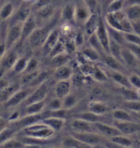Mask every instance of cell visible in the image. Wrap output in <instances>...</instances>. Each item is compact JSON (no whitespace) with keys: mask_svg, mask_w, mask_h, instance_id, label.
<instances>
[{"mask_svg":"<svg viewBox=\"0 0 140 148\" xmlns=\"http://www.w3.org/2000/svg\"><path fill=\"white\" fill-rule=\"evenodd\" d=\"M21 133L23 137L47 141L54 136L55 132L40 119L21 128Z\"/></svg>","mask_w":140,"mask_h":148,"instance_id":"cell-1","label":"cell"},{"mask_svg":"<svg viewBox=\"0 0 140 148\" xmlns=\"http://www.w3.org/2000/svg\"><path fill=\"white\" fill-rule=\"evenodd\" d=\"M104 21L107 26L120 32L124 33L133 32L132 22L127 18L123 9L114 12H108Z\"/></svg>","mask_w":140,"mask_h":148,"instance_id":"cell-2","label":"cell"},{"mask_svg":"<svg viewBox=\"0 0 140 148\" xmlns=\"http://www.w3.org/2000/svg\"><path fill=\"white\" fill-rule=\"evenodd\" d=\"M73 137L76 138L82 143L88 145L89 147H94L98 145L103 143L105 141V137L99 132H72Z\"/></svg>","mask_w":140,"mask_h":148,"instance_id":"cell-3","label":"cell"},{"mask_svg":"<svg viewBox=\"0 0 140 148\" xmlns=\"http://www.w3.org/2000/svg\"><path fill=\"white\" fill-rule=\"evenodd\" d=\"M50 31L51 30L48 27H36L34 30V32L31 33L29 38L27 39L29 45L33 49H38V48L42 47L44 45Z\"/></svg>","mask_w":140,"mask_h":148,"instance_id":"cell-4","label":"cell"},{"mask_svg":"<svg viewBox=\"0 0 140 148\" xmlns=\"http://www.w3.org/2000/svg\"><path fill=\"white\" fill-rule=\"evenodd\" d=\"M48 90H49V84H48V82L46 81L43 83L35 87L30 95L26 98V101H24L21 105H23V107H24V106L32 104V103L44 101L46 99Z\"/></svg>","mask_w":140,"mask_h":148,"instance_id":"cell-5","label":"cell"},{"mask_svg":"<svg viewBox=\"0 0 140 148\" xmlns=\"http://www.w3.org/2000/svg\"><path fill=\"white\" fill-rule=\"evenodd\" d=\"M18 53L12 49H8L0 60V78L4 77L13 68V65L18 58Z\"/></svg>","mask_w":140,"mask_h":148,"instance_id":"cell-6","label":"cell"},{"mask_svg":"<svg viewBox=\"0 0 140 148\" xmlns=\"http://www.w3.org/2000/svg\"><path fill=\"white\" fill-rule=\"evenodd\" d=\"M33 90H34V88L31 87V86H27L23 89L20 88L16 90L15 93L12 95L10 99L7 102H5L3 105L6 108H8V109L14 108L19 105H21L24 101H26V98L30 95Z\"/></svg>","mask_w":140,"mask_h":148,"instance_id":"cell-7","label":"cell"},{"mask_svg":"<svg viewBox=\"0 0 140 148\" xmlns=\"http://www.w3.org/2000/svg\"><path fill=\"white\" fill-rule=\"evenodd\" d=\"M21 35V24L10 25V27L6 31L5 42L7 50L12 49L17 42L20 41Z\"/></svg>","mask_w":140,"mask_h":148,"instance_id":"cell-8","label":"cell"},{"mask_svg":"<svg viewBox=\"0 0 140 148\" xmlns=\"http://www.w3.org/2000/svg\"><path fill=\"white\" fill-rule=\"evenodd\" d=\"M95 35L101 44L102 47L105 52H109V43H110V37H109L108 31L107 24L102 17H99V25L97 30L95 32Z\"/></svg>","mask_w":140,"mask_h":148,"instance_id":"cell-9","label":"cell"},{"mask_svg":"<svg viewBox=\"0 0 140 148\" xmlns=\"http://www.w3.org/2000/svg\"><path fill=\"white\" fill-rule=\"evenodd\" d=\"M35 18L36 21H43V22H47V21H52V19L54 17L55 14H56V7L53 4V3L51 4L44 6L41 8L38 9L37 11L35 12Z\"/></svg>","mask_w":140,"mask_h":148,"instance_id":"cell-10","label":"cell"},{"mask_svg":"<svg viewBox=\"0 0 140 148\" xmlns=\"http://www.w3.org/2000/svg\"><path fill=\"white\" fill-rule=\"evenodd\" d=\"M114 126L121 134L124 135H132L140 132V125L134 121H116L115 120Z\"/></svg>","mask_w":140,"mask_h":148,"instance_id":"cell-11","label":"cell"},{"mask_svg":"<svg viewBox=\"0 0 140 148\" xmlns=\"http://www.w3.org/2000/svg\"><path fill=\"white\" fill-rule=\"evenodd\" d=\"M37 27V22L35 16L31 14L26 21L21 24V40L19 42L22 44L26 40H27L34 30Z\"/></svg>","mask_w":140,"mask_h":148,"instance_id":"cell-12","label":"cell"},{"mask_svg":"<svg viewBox=\"0 0 140 148\" xmlns=\"http://www.w3.org/2000/svg\"><path fill=\"white\" fill-rule=\"evenodd\" d=\"M71 128L72 129V132H93L94 127L93 124L86 121L82 119L75 118L71 121L70 123Z\"/></svg>","mask_w":140,"mask_h":148,"instance_id":"cell-13","label":"cell"},{"mask_svg":"<svg viewBox=\"0 0 140 148\" xmlns=\"http://www.w3.org/2000/svg\"><path fill=\"white\" fill-rule=\"evenodd\" d=\"M93 124L94 130H97V132L102 134L104 137L111 138V137L121 134V132H120L117 129V127H115L114 125L113 126L108 125V124L103 123L102 122H98V123H95Z\"/></svg>","mask_w":140,"mask_h":148,"instance_id":"cell-14","label":"cell"},{"mask_svg":"<svg viewBox=\"0 0 140 148\" xmlns=\"http://www.w3.org/2000/svg\"><path fill=\"white\" fill-rule=\"evenodd\" d=\"M71 79L58 80L54 86V94L56 97L63 99L68 94L71 93Z\"/></svg>","mask_w":140,"mask_h":148,"instance_id":"cell-15","label":"cell"},{"mask_svg":"<svg viewBox=\"0 0 140 148\" xmlns=\"http://www.w3.org/2000/svg\"><path fill=\"white\" fill-rule=\"evenodd\" d=\"M31 8L29 7H21L16 11L14 12L13 15L12 16L9 20L11 25L14 24H22L26 19L31 16Z\"/></svg>","mask_w":140,"mask_h":148,"instance_id":"cell-16","label":"cell"},{"mask_svg":"<svg viewBox=\"0 0 140 148\" xmlns=\"http://www.w3.org/2000/svg\"><path fill=\"white\" fill-rule=\"evenodd\" d=\"M92 13L84 3L83 0L80 3L75 4V21L78 23H84Z\"/></svg>","mask_w":140,"mask_h":148,"instance_id":"cell-17","label":"cell"},{"mask_svg":"<svg viewBox=\"0 0 140 148\" xmlns=\"http://www.w3.org/2000/svg\"><path fill=\"white\" fill-rule=\"evenodd\" d=\"M43 122H44L47 125L55 132L61 131L65 126L66 123V119L61 118V117L53 116V115H48L42 119Z\"/></svg>","mask_w":140,"mask_h":148,"instance_id":"cell-18","label":"cell"},{"mask_svg":"<svg viewBox=\"0 0 140 148\" xmlns=\"http://www.w3.org/2000/svg\"><path fill=\"white\" fill-rule=\"evenodd\" d=\"M121 62L123 63V64L130 68L136 69L139 67V59L128 48H124V49H121Z\"/></svg>","mask_w":140,"mask_h":148,"instance_id":"cell-19","label":"cell"},{"mask_svg":"<svg viewBox=\"0 0 140 148\" xmlns=\"http://www.w3.org/2000/svg\"><path fill=\"white\" fill-rule=\"evenodd\" d=\"M47 102L44 101L32 103L23 107V114L24 115H36L40 114L44 110L46 107Z\"/></svg>","mask_w":140,"mask_h":148,"instance_id":"cell-20","label":"cell"},{"mask_svg":"<svg viewBox=\"0 0 140 148\" xmlns=\"http://www.w3.org/2000/svg\"><path fill=\"white\" fill-rule=\"evenodd\" d=\"M18 89H20V85L16 83H10L0 88V103L4 104L7 102Z\"/></svg>","mask_w":140,"mask_h":148,"instance_id":"cell-21","label":"cell"},{"mask_svg":"<svg viewBox=\"0 0 140 148\" xmlns=\"http://www.w3.org/2000/svg\"><path fill=\"white\" fill-rule=\"evenodd\" d=\"M99 16H98L97 13H92L87 19V21L84 23V32L88 36L95 33L99 25Z\"/></svg>","mask_w":140,"mask_h":148,"instance_id":"cell-22","label":"cell"},{"mask_svg":"<svg viewBox=\"0 0 140 148\" xmlns=\"http://www.w3.org/2000/svg\"><path fill=\"white\" fill-rule=\"evenodd\" d=\"M59 40H60V30H58V29L51 30L47 37L45 43L43 45V47L45 48L50 52Z\"/></svg>","mask_w":140,"mask_h":148,"instance_id":"cell-23","label":"cell"},{"mask_svg":"<svg viewBox=\"0 0 140 148\" xmlns=\"http://www.w3.org/2000/svg\"><path fill=\"white\" fill-rule=\"evenodd\" d=\"M111 79L115 83L120 86L121 87H129L131 88L129 77L125 76L122 72H117V71H111L109 74Z\"/></svg>","mask_w":140,"mask_h":148,"instance_id":"cell-24","label":"cell"},{"mask_svg":"<svg viewBox=\"0 0 140 148\" xmlns=\"http://www.w3.org/2000/svg\"><path fill=\"white\" fill-rule=\"evenodd\" d=\"M72 73L73 71L71 68L68 66V64H64L55 69L53 76L57 80L71 79V77H72Z\"/></svg>","mask_w":140,"mask_h":148,"instance_id":"cell-25","label":"cell"},{"mask_svg":"<svg viewBox=\"0 0 140 148\" xmlns=\"http://www.w3.org/2000/svg\"><path fill=\"white\" fill-rule=\"evenodd\" d=\"M61 145L62 147L65 148H89L88 145L82 143L76 138L73 137L72 135L63 138Z\"/></svg>","mask_w":140,"mask_h":148,"instance_id":"cell-26","label":"cell"},{"mask_svg":"<svg viewBox=\"0 0 140 148\" xmlns=\"http://www.w3.org/2000/svg\"><path fill=\"white\" fill-rule=\"evenodd\" d=\"M15 12L14 4L11 2H4L0 6V20L1 21H7L9 20Z\"/></svg>","mask_w":140,"mask_h":148,"instance_id":"cell-27","label":"cell"},{"mask_svg":"<svg viewBox=\"0 0 140 148\" xmlns=\"http://www.w3.org/2000/svg\"><path fill=\"white\" fill-rule=\"evenodd\" d=\"M61 18L65 23L75 21V4L67 3L61 11Z\"/></svg>","mask_w":140,"mask_h":148,"instance_id":"cell-28","label":"cell"},{"mask_svg":"<svg viewBox=\"0 0 140 148\" xmlns=\"http://www.w3.org/2000/svg\"><path fill=\"white\" fill-rule=\"evenodd\" d=\"M109 141L112 144H116L121 147H131L134 145L133 141L124 134H119L109 138Z\"/></svg>","mask_w":140,"mask_h":148,"instance_id":"cell-29","label":"cell"},{"mask_svg":"<svg viewBox=\"0 0 140 148\" xmlns=\"http://www.w3.org/2000/svg\"><path fill=\"white\" fill-rule=\"evenodd\" d=\"M88 110L99 115H103L108 112V106L101 101H91L88 106Z\"/></svg>","mask_w":140,"mask_h":148,"instance_id":"cell-30","label":"cell"},{"mask_svg":"<svg viewBox=\"0 0 140 148\" xmlns=\"http://www.w3.org/2000/svg\"><path fill=\"white\" fill-rule=\"evenodd\" d=\"M104 63L105 64L111 69L112 71L122 72L124 70V65L121 64V61L111 55H107L104 57Z\"/></svg>","mask_w":140,"mask_h":148,"instance_id":"cell-31","label":"cell"},{"mask_svg":"<svg viewBox=\"0 0 140 148\" xmlns=\"http://www.w3.org/2000/svg\"><path fill=\"white\" fill-rule=\"evenodd\" d=\"M75 118H79L82 119L86 121L89 122L91 123H95L98 122H102L103 119V115H99L97 114H94L91 111H86V112H82L75 115Z\"/></svg>","mask_w":140,"mask_h":148,"instance_id":"cell-32","label":"cell"},{"mask_svg":"<svg viewBox=\"0 0 140 148\" xmlns=\"http://www.w3.org/2000/svg\"><path fill=\"white\" fill-rule=\"evenodd\" d=\"M124 13L127 16V18L131 22L140 20V6L139 5H132L129 7H125Z\"/></svg>","mask_w":140,"mask_h":148,"instance_id":"cell-33","label":"cell"},{"mask_svg":"<svg viewBox=\"0 0 140 148\" xmlns=\"http://www.w3.org/2000/svg\"><path fill=\"white\" fill-rule=\"evenodd\" d=\"M107 31H108L109 37H110V40H113L116 43L119 44L120 45H123L125 44V40H124V32H120L118 30H116L112 27H109L107 25Z\"/></svg>","mask_w":140,"mask_h":148,"instance_id":"cell-34","label":"cell"},{"mask_svg":"<svg viewBox=\"0 0 140 148\" xmlns=\"http://www.w3.org/2000/svg\"><path fill=\"white\" fill-rule=\"evenodd\" d=\"M29 58H30V57H28L26 55L18 57V58L16 59V61L13 65V68L12 69V73L16 74L23 73L25 72V70H26V65H27Z\"/></svg>","mask_w":140,"mask_h":148,"instance_id":"cell-35","label":"cell"},{"mask_svg":"<svg viewBox=\"0 0 140 148\" xmlns=\"http://www.w3.org/2000/svg\"><path fill=\"white\" fill-rule=\"evenodd\" d=\"M0 147L2 148H24L26 147V144L22 142L21 139L12 137L7 140H6L4 143L0 144Z\"/></svg>","mask_w":140,"mask_h":148,"instance_id":"cell-36","label":"cell"},{"mask_svg":"<svg viewBox=\"0 0 140 148\" xmlns=\"http://www.w3.org/2000/svg\"><path fill=\"white\" fill-rule=\"evenodd\" d=\"M70 60V56L67 53L64 52L52 57V65L56 69L64 64H67Z\"/></svg>","mask_w":140,"mask_h":148,"instance_id":"cell-37","label":"cell"},{"mask_svg":"<svg viewBox=\"0 0 140 148\" xmlns=\"http://www.w3.org/2000/svg\"><path fill=\"white\" fill-rule=\"evenodd\" d=\"M112 117L116 121H134V119L130 115V113L124 110L117 109L112 111Z\"/></svg>","mask_w":140,"mask_h":148,"instance_id":"cell-38","label":"cell"},{"mask_svg":"<svg viewBox=\"0 0 140 148\" xmlns=\"http://www.w3.org/2000/svg\"><path fill=\"white\" fill-rule=\"evenodd\" d=\"M78 99L77 97L73 94H68L66 97L62 99V108L69 110L71 109L74 108L75 106L77 105Z\"/></svg>","mask_w":140,"mask_h":148,"instance_id":"cell-39","label":"cell"},{"mask_svg":"<svg viewBox=\"0 0 140 148\" xmlns=\"http://www.w3.org/2000/svg\"><path fill=\"white\" fill-rule=\"evenodd\" d=\"M121 45H120L119 44L116 43L113 40H110L109 43V52L110 55L113 56L116 58L119 59L121 61Z\"/></svg>","mask_w":140,"mask_h":148,"instance_id":"cell-40","label":"cell"},{"mask_svg":"<svg viewBox=\"0 0 140 148\" xmlns=\"http://www.w3.org/2000/svg\"><path fill=\"white\" fill-rule=\"evenodd\" d=\"M48 112H53V111H57L63 109L62 108V99L57 98L56 97L55 99H52L49 102H48L46 104L45 107Z\"/></svg>","mask_w":140,"mask_h":148,"instance_id":"cell-41","label":"cell"},{"mask_svg":"<svg viewBox=\"0 0 140 148\" xmlns=\"http://www.w3.org/2000/svg\"><path fill=\"white\" fill-rule=\"evenodd\" d=\"M124 8V0H111L107 6V13L122 10Z\"/></svg>","mask_w":140,"mask_h":148,"instance_id":"cell-42","label":"cell"},{"mask_svg":"<svg viewBox=\"0 0 140 148\" xmlns=\"http://www.w3.org/2000/svg\"><path fill=\"white\" fill-rule=\"evenodd\" d=\"M125 42L128 44L136 45L140 46V36L137 35L135 32H127L124 33Z\"/></svg>","mask_w":140,"mask_h":148,"instance_id":"cell-43","label":"cell"},{"mask_svg":"<svg viewBox=\"0 0 140 148\" xmlns=\"http://www.w3.org/2000/svg\"><path fill=\"white\" fill-rule=\"evenodd\" d=\"M83 55L86 58L92 61H96L99 58V53L92 47L84 49L83 50Z\"/></svg>","mask_w":140,"mask_h":148,"instance_id":"cell-44","label":"cell"},{"mask_svg":"<svg viewBox=\"0 0 140 148\" xmlns=\"http://www.w3.org/2000/svg\"><path fill=\"white\" fill-rule=\"evenodd\" d=\"M120 92H121V94L123 95V96L127 101L138 100V95L131 88H129V87H121L120 88Z\"/></svg>","mask_w":140,"mask_h":148,"instance_id":"cell-45","label":"cell"},{"mask_svg":"<svg viewBox=\"0 0 140 148\" xmlns=\"http://www.w3.org/2000/svg\"><path fill=\"white\" fill-rule=\"evenodd\" d=\"M93 79L98 82H105L107 79V76L99 67H95L93 70Z\"/></svg>","mask_w":140,"mask_h":148,"instance_id":"cell-46","label":"cell"},{"mask_svg":"<svg viewBox=\"0 0 140 148\" xmlns=\"http://www.w3.org/2000/svg\"><path fill=\"white\" fill-rule=\"evenodd\" d=\"M88 42H89V45H90V47H92L93 49H95L96 51H98L99 53H100L101 50H103V49L101 44L99 42V40H98L97 36H96L95 33L93 34V35H91V36H89ZM104 52H105V51H104Z\"/></svg>","mask_w":140,"mask_h":148,"instance_id":"cell-47","label":"cell"},{"mask_svg":"<svg viewBox=\"0 0 140 148\" xmlns=\"http://www.w3.org/2000/svg\"><path fill=\"white\" fill-rule=\"evenodd\" d=\"M39 69V61L38 59L35 58H30L28 60V63L26 65V70L23 73H31V72H34V71H36Z\"/></svg>","mask_w":140,"mask_h":148,"instance_id":"cell-48","label":"cell"},{"mask_svg":"<svg viewBox=\"0 0 140 148\" xmlns=\"http://www.w3.org/2000/svg\"><path fill=\"white\" fill-rule=\"evenodd\" d=\"M83 2L91 13H97L99 8L98 0H83Z\"/></svg>","mask_w":140,"mask_h":148,"instance_id":"cell-49","label":"cell"},{"mask_svg":"<svg viewBox=\"0 0 140 148\" xmlns=\"http://www.w3.org/2000/svg\"><path fill=\"white\" fill-rule=\"evenodd\" d=\"M52 3H53V0H35L32 3L31 9L35 12L38 9L43 8V7L48 5V4H51Z\"/></svg>","mask_w":140,"mask_h":148,"instance_id":"cell-50","label":"cell"},{"mask_svg":"<svg viewBox=\"0 0 140 148\" xmlns=\"http://www.w3.org/2000/svg\"><path fill=\"white\" fill-rule=\"evenodd\" d=\"M125 106L128 108V110L134 111L135 113L140 111V101L138 100H133V101H126L124 103Z\"/></svg>","mask_w":140,"mask_h":148,"instance_id":"cell-51","label":"cell"},{"mask_svg":"<svg viewBox=\"0 0 140 148\" xmlns=\"http://www.w3.org/2000/svg\"><path fill=\"white\" fill-rule=\"evenodd\" d=\"M128 77L131 87H134L137 90H140V76L137 74H131Z\"/></svg>","mask_w":140,"mask_h":148,"instance_id":"cell-52","label":"cell"},{"mask_svg":"<svg viewBox=\"0 0 140 148\" xmlns=\"http://www.w3.org/2000/svg\"><path fill=\"white\" fill-rule=\"evenodd\" d=\"M5 36L6 32L3 36L1 35V32H0V60H1V58L3 57V55L5 54L6 52L7 51V46H6Z\"/></svg>","mask_w":140,"mask_h":148,"instance_id":"cell-53","label":"cell"},{"mask_svg":"<svg viewBox=\"0 0 140 148\" xmlns=\"http://www.w3.org/2000/svg\"><path fill=\"white\" fill-rule=\"evenodd\" d=\"M21 112L19 110H14L7 117V120L9 123H15L18 121L21 118Z\"/></svg>","mask_w":140,"mask_h":148,"instance_id":"cell-54","label":"cell"},{"mask_svg":"<svg viewBox=\"0 0 140 148\" xmlns=\"http://www.w3.org/2000/svg\"><path fill=\"white\" fill-rule=\"evenodd\" d=\"M84 42V36L83 32H78L74 38V43L75 46H80L83 45Z\"/></svg>","mask_w":140,"mask_h":148,"instance_id":"cell-55","label":"cell"},{"mask_svg":"<svg viewBox=\"0 0 140 148\" xmlns=\"http://www.w3.org/2000/svg\"><path fill=\"white\" fill-rule=\"evenodd\" d=\"M127 44V47L132 53L135 54L137 58L140 60V46L139 45H132V44Z\"/></svg>","mask_w":140,"mask_h":148,"instance_id":"cell-56","label":"cell"},{"mask_svg":"<svg viewBox=\"0 0 140 148\" xmlns=\"http://www.w3.org/2000/svg\"><path fill=\"white\" fill-rule=\"evenodd\" d=\"M8 126H9V122L7 120V119L0 116V132H3Z\"/></svg>","mask_w":140,"mask_h":148,"instance_id":"cell-57","label":"cell"},{"mask_svg":"<svg viewBox=\"0 0 140 148\" xmlns=\"http://www.w3.org/2000/svg\"><path fill=\"white\" fill-rule=\"evenodd\" d=\"M132 25H133V32L140 36V20L132 22Z\"/></svg>","mask_w":140,"mask_h":148,"instance_id":"cell-58","label":"cell"},{"mask_svg":"<svg viewBox=\"0 0 140 148\" xmlns=\"http://www.w3.org/2000/svg\"><path fill=\"white\" fill-rule=\"evenodd\" d=\"M132 5L140 6V0H124V8Z\"/></svg>","mask_w":140,"mask_h":148,"instance_id":"cell-59","label":"cell"},{"mask_svg":"<svg viewBox=\"0 0 140 148\" xmlns=\"http://www.w3.org/2000/svg\"><path fill=\"white\" fill-rule=\"evenodd\" d=\"M136 134H137V137H138V138H139V142H140V132H137Z\"/></svg>","mask_w":140,"mask_h":148,"instance_id":"cell-60","label":"cell"},{"mask_svg":"<svg viewBox=\"0 0 140 148\" xmlns=\"http://www.w3.org/2000/svg\"><path fill=\"white\" fill-rule=\"evenodd\" d=\"M136 114H137V116H138V118L140 119V111H139V112H137L136 113Z\"/></svg>","mask_w":140,"mask_h":148,"instance_id":"cell-61","label":"cell"},{"mask_svg":"<svg viewBox=\"0 0 140 148\" xmlns=\"http://www.w3.org/2000/svg\"><path fill=\"white\" fill-rule=\"evenodd\" d=\"M109 1H111V0H109Z\"/></svg>","mask_w":140,"mask_h":148,"instance_id":"cell-62","label":"cell"}]
</instances>
